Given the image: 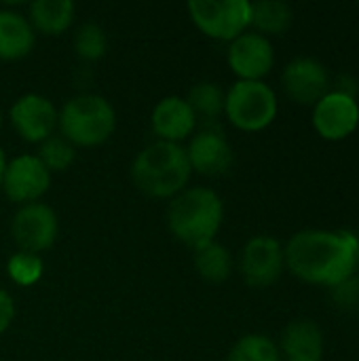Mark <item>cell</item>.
Returning <instances> with one entry per match:
<instances>
[{"label":"cell","instance_id":"obj_8","mask_svg":"<svg viewBox=\"0 0 359 361\" xmlns=\"http://www.w3.org/2000/svg\"><path fill=\"white\" fill-rule=\"evenodd\" d=\"M286 267L284 247L275 237L258 235L250 239L241 252V275L250 288L273 286Z\"/></svg>","mask_w":359,"mask_h":361},{"label":"cell","instance_id":"obj_17","mask_svg":"<svg viewBox=\"0 0 359 361\" xmlns=\"http://www.w3.org/2000/svg\"><path fill=\"white\" fill-rule=\"evenodd\" d=\"M32 47L34 30L30 21L15 11H0V59H21Z\"/></svg>","mask_w":359,"mask_h":361},{"label":"cell","instance_id":"obj_19","mask_svg":"<svg viewBox=\"0 0 359 361\" xmlns=\"http://www.w3.org/2000/svg\"><path fill=\"white\" fill-rule=\"evenodd\" d=\"M292 21H294V11L288 2H281V0L252 2L250 25L256 27V34L281 36L290 30Z\"/></svg>","mask_w":359,"mask_h":361},{"label":"cell","instance_id":"obj_11","mask_svg":"<svg viewBox=\"0 0 359 361\" xmlns=\"http://www.w3.org/2000/svg\"><path fill=\"white\" fill-rule=\"evenodd\" d=\"M275 63L271 40L256 32H243L229 47V66L239 80H262Z\"/></svg>","mask_w":359,"mask_h":361},{"label":"cell","instance_id":"obj_13","mask_svg":"<svg viewBox=\"0 0 359 361\" xmlns=\"http://www.w3.org/2000/svg\"><path fill=\"white\" fill-rule=\"evenodd\" d=\"M11 123L25 142L42 144L47 137L53 135V129L57 125V110L47 97L28 93L13 104Z\"/></svg>","mask_w":359,"mask_h":361},{"label":"cell","instance_id":"obj_10","mask_svg":"<svg viewBox=\"0 0 359 361\" xmlns=\"http://www.w3.org/2000/svg\"><path fill=\"white\" fill-rule=\"evenodd\" d=\"M15 243L25 254H38L49 250L57 237V216L49 205L28 203L23 205L11 224Z\"/></svg>","mask_w":359,"mask_h":361},{"label":"cell","instance_id":"obj_14","mask_svg":"<svg viewBox=\"0 0 359 361\" xmlns=\"http://www.w3.org/2000/svg\"><path fill=\"white\" fill-rule=\"evenodd\" d=\"M190 169L203 176H222L233 165V148L220 131H201L188 144Z\"/></svg>","mask_w":359,"mask_h":361},{"label":"cell","instance_id":"obj_2","mask_svg":"<svg viewBox=\"0 0 359 361\" xmlns=\"http://www.w3.org/2000/svg\"><path fill=\"white\" fill-rule=\"evenodd\" d=\"M190 163L186 148L174 142H154L146 146L131 165L133 184L154 199L180 195L190 180Z\"/></svg>","mask_w":359,"mask_h":361},{"label":"cell","instance_id":"obj_28","mask_svg":"<svg viewBox=\"0 0 359 361\" xmlns=\"http://www.w3.org/2000/svg\"><path fill=\"white\" fill-rule=\"evenodd\" d=\"M0 127H2V110H0Z\"/></svg>","mask_w":359,"mask_h":361},{"label":"cell","instance_id":"obj_26","mask_svg":"<svg viewBox=\"0 0 359 361\" xmlns=\"http://www.w3.org/2000/svg\"><path fill=\"white\" fill-rule=\"evenodd\" d=\"M13 317H15V305H13V298H11L4 290H0V334L11 326Z\"/></svg>","mask_w":359,"mask_h":361},{"label":"cell","instance_id":"obj_25","mask_svg":"<svg viewBox=\"0 0 359 361\" xmlns=\"http://www.w3.org/2000/svg\"><path fill=\"white\" fill-rule=\"evenodd\" d=\"M8 275L17 286H32L42 275V262L36 254H15L8 260Z\"/></svg>","mask_w":359,"mask_h":361},{"label":"cell","instance_id":"obj_18","mask_svg":"<svg viewBox=\"0 0 359 361\" xmlns=\"http://www.w3.org/2000/svg\"><path fill=\"white\" fill-rule=\"evenodd\" d=\"M74 19L72 0H36L30 4V25L47 36L63 34Z\"/></svg>","mask_w":359,"mask_h":361},{"label":"cell","instance_id":"obj_21","mask_svg":"<svg viewBox=\"0 0 359 361\" xmlns=\"http://www.w3.org/2000/svg\"><path fill=\"white\" fill-rule=\"evenodd\" d=\"M226 361H281V353L269 336L248 334L233 345Z\"/></svg>","mask_w":359,"mask_h":361},{"label":"cell","instance_id":"obj_24","mask_svg":"<svg viewBox=\"0 0 359 361\" xmlns=\"http://www.w3.org/2000/svg\"><path fill=\"white\" fill-rule=\"evenodd\" d=\"M38 159L49 171H63L74 161V148L68 140L59 135H51L40 144Z\"/></svg>","mask_w":359,"mask_h":361},{"label":"cell","instance_id":"obj_3","mask_svg":"<svg viewBox=\"0 0 359 361\" xmlns=\"http://www.w3.org/2000/svg\"><path fill=\"white\" fill-rule=\"evenodd\" d=\"M222 199L209 188H188L174 197L167 209L169 231L178 241L193 250L214 241L222 226Z\"/></svg>","mask_w":359,"mask_h":361},{"label":"cell","instance_id":"obj_5","mask_svg":"<svg viewBox=\"0 0 359 361\" xmlns=\"http://www.w3.org/2000/svg\"><path fill=\"white\" fill-rule=\"evenodd\" d=\"M277 95L264 80H237L224 93V112L241 131L267 129L277 116Z\"/></svg>","mask_w":359,"mask_h":361},{"label":"cell","instance_id":"obj_6","mask_svg":"<svg viewBox=\"0 0 359 361\" xmlns=\"http://www.w3.org/2000/svg\"><path fill=\"white\" fill-rule=\"evenodd\" d=\"M188 13L195 25L205 36L233 42L250 25L252 2L248 0H190Z\"/></svg>","mask_w":359,"mask_h":361},{"label":"cell","instance_id":"obj_16","mask_svg":"<svg viewBox=\"0 0 359 361\" xmlns=\"http://www.w3.org/2000/svg\"><path fill=\"white\" fill-rule=\"evenodd\" d=\"M197 125V116L186 99L182 97H165L152 110V129L161 137V142H174L188 137Z\"/></svg>","mask_w":359,"mask_h":361},{"label":"cell","instance_id":"obj_12","mask_svg":"<svg viewBox=\"0 0 359 361\" xmlns=\"http://www.w3.org/2000/svg\"><path fill=\"white\" fill-rule=\"evenodd\" d=\"M51 184V171L40 163L38 157L23 154L6 163L2 188L4 195L15 203L38 201Z\"/></svg>","mask_w":359,"mask_h":361},{"label":"cell","instance_id":"obj_9","mask_svg":"<svg viewBox=\"0 0 359 361\" xmlns=\"http://www.w3.org/2000/svg\"><path fill=\"white\" fill-rule=\"evenodd\" d=\"M286 95L300 106H315L330 91V72L315 57H294L281 74Z\"/></svg>","mask_w":359,"mask_h":361},{"label":"cell","instance_id":"obj_4","mask_svg":"<svg viewBox=\"0 0 359 361\" xmlns=\"http://www.w3.org/2000/svg\"><path fill=\"white\" fill-rule=\"evenodd\" d=\"M57 123L63 140L74 146L91 148L104 144L112 135L116 114L110 102L99 95H76L63 104Z\"/></svg>","mask_w":359,"mask_h":361},{"label":"cell","instance_id":"obj_15","mask_svg":"<svg viewBox=\"0 0 359 361\" xmlns=\"http://www.w3.org/2000/svg\"><path fill=\"white\" fill-rule=\"evenodd\" d=\"M324 349V332L313 319L288 324L279 343V353L286 361H322Z\"/></svg>","mask_w":359,"mask_h":361},{"label":"cell","instance_id":"obj_1","mask_svg":"<svg viewBox=\"0 0 359 361\" xmlns=\"http://www.w3.org/2000/svg\"><path fill=\"white\" fill-rule=\"evenodd\" d=\"M358 250L359 237L351 231L307 228L290 237L284 260L294 277L334 290L355 277Z\"/></svg>","mask_w":359,"mask_h":361},{"label":"cell","instance_id":"obj_7","mask_svg":"<svg viewBox=\"0 0 359 361\" xmlns=\"http://www.w3.org/2000/svg\"><path fill=\"white\" fill-rule=\"evenodd\" d=\"M313 127L328 142H343L359 127V104L355 97L330 89L313 106Z\"/></svg>","mask_w":359,"mask_h":361},{"label":"cell","instance_id":"obj_20","mask_svg":"<svg viewBox=\"0 0 359 361\" xmlns=\"http://www.w3.org/2000/svg\"><path fill=\"white\" fill-rule=\"evenodd\" d=\"M195 267L203 279H207L212 283H222L231 277L233 258L224 245L212 241V243L195 250Z\"/></svg>","mask_w":359,"mask_h":361},{"label":"cell","instance_id":"obj_23","mask_svg":"<svg viewBox=\"0 0 359 361\" xmlns=\"http://www.w3.org/2000/svg\"><path fill=\"white\" fill-rule=\"evenodd\" d=\"M74 49H76L78 57L85 59V61H95V59L104 57V53L108 49L106 32L97 23H85L76 32Z\"/></svg>","mask_w":359,"mask_h":361},{"label":"cell","instance_id":"obj_27","mask_svg":"<svg viewBox=\"0 0 359 361\" xmlns=\"http://www.w3.org/2000/svg\"><path fill=\"white\" fill-rule=\"evenodd\" d=\"M4 169H6V157H4V150L0 148V186H2V178H4Z\"/></svg>","mask_w":359,"mask_h":361},{"label":"cell","instance_id":"obj_29","mask_svg":"<svg viewBox=\"0 0 359 361\" xmlns=\"http://www.w3.org/2000/svg\"><path fill=\"white\" fill-rule=\"evenodd\" d=\"M358 269H359V250H358Z\"/></svg>","mask_w":359,"mask_h":361},{"label":"cell","instance_id":"obj_22","mask_svg":"<svg viewBox=\"0 0 359 361\" xmlns=\"http://www.w3.org/2000/svg\"><path fill=\"white\" fill-rule=\"evenodd\" d=\"M188 106L193 108L195 116H207L216 118L224 110V93L216 82H199L188 93Z\"/></svg>","mask_w":359,"mask_h":361}]
</instances>
